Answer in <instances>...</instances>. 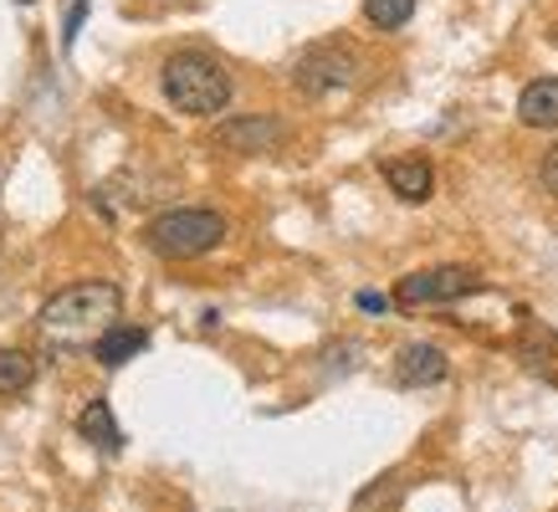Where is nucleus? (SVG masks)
Here are the masks:
<instances>
[{
    "instance_id": "f257e3e1",
    "label": "nucleus",
    "mask_w": 558,
    "mask_h": 512,
    "mask_svg": "<svg viewBox=\"0 0 558 512\" xmlns=\"http://www.w3.org/2000/svg\"><path fill=\"white\" fill-rule=\"evenodd\" d=\"M119 313H123V292L113 282H77V288L57 292L36 313V324L57 349H77V343H98L108 328L119 324Z\"/></svg>"
},
{
    "instance_id": "f03ea898",
    "label": "nucleus",
    "mask_w": 558,
    "mask_h": 512,
    "mask_svg": "<svg viewBox=\"0 0 558 512\" xmlns=\"http://www.w3.org/2000/svg\"><path fill=\"white\" fill-rule=\"evenodd\" d=\"M159 87H165V98L174 102V113H190V119H216V113H226V102L236 93L231 72L220 68L216 57H205V51H174V57H165Z\"/></svg>"
},
{
    "instance_id": "7ed1b4c3",
    "label": "nucleus",
    "mask_w": 558,
    "mask_h": 512,
    "mask_svg": "<svg viewBox=\"0 0 558 512\" xmlns=\"http://www.w3.org/2000/svg\"><path fill=\"white\" fill-rule=\"evenodd\" d=\"M144 241H149V252L165 256V261H190V256L216 252L220 241H226V216L201 210V205H174V210H159V216L144 225Z\"/></svg>"
},
{
    "instance_id": "20e7f679",
    "label": "nucleus",
    "mask_w": 558,
    "mask_h": 512,
    "mask_svg": "<svg viewBox=\"0 0 558 512\" xmlns=\"http://www.w3.org/2000/svg\"><path fill=\"white\" fill-rule=\"evenodd\" d=\"M354 83H359V51L343 47V41H318V47H307L292 62V87L303 98H333V93Z\"/></svg>"
},
{
    "instance_id": "39448f33",
    "label": "nucleus",
    "mask_w": 558,
    "mask_h": 512,
    "mask_svg": "<svg viewBox=\"0 0 558 512\" xmlns=\"http://www.w3.org/2000/svg\"><path fill=\"white\" fill-rule=\"evenodd\" d=\"M482 292V277L472 267H425V272L400 277L395 288V303L400 307H440V303H461Z\"/></svg>"
},
{
    "instance_id": "423d86ee",
    "label": "nucleus",
    "mask_w": 558,
    "mask_h": 512,
    "mask_svg": "<svg viewBox=\"0 0 558 512\" xmlns=\"http://www.w3.org/2000/svg\"><path fill=\"white\" fill-rule=\"evenodd\" d=\"M216 144L231 154H271L288 144V123L271 113H236V119L216 123Z\"/></svg>"
},
{
    "instance_id": "0eeeda50",
    "label": "nucleus",
    "mask_w": 558,
    "mask_h": 512,
    "mask_svg": "<svg viewBox=\"0 0 558 512\" xmlns=\"http://www.w3.org/2000/svg\"><path fill=\"white\" fill-rule=\"evenodd\" d=\"M446 354H440L436 343H405L400 358H395V379L405 385V390H425V385H440L446 379Z\"/></svg>"
},
{
    "instance_id": "6e6552de",
    "label": "nucleus",
    "mask_w": 558,
    "mask_h": 512,
    "mask_svg": "<svg viewBox=\"0 0 558 512\" xmlns=\"http://www.w3.org/2000/svg\"><path fill=\"white\" fill-rule=\"evenodd\" d=\"M385 180H389V190H395L400 200H410V205L430 200V190H436V170H430V159H421V154L385 159Z\"/></svg>"
},
{
    "instance_id": "1a4fd4ad",
    "label": "nucleus",
    "mask_w": 558,
    "mask_h": 512,
    "mask_svg": "<svg viewBox=\"0 0 558 512\" xmlns=\"http://www.w3.org/2000/svg\"><path fill=\"white\" fill-rule=\"evenodd\" d=\"M518 123L523 129H558V77H533L518 93Z\"/></svg>"
},
{
    "instance_id": "9d476101",
    "label": "nucleus",
    "mask_w": 558,
    "mask_h": 512,
    "mask_svg": "<svg viewBox=\"0 0 558 512\" xmlns=\"http://www.w3.org/2000/svg\"><path fill=\"white\" fill-rule=\"evenodd\" d=\"M144 349H149V333H144V328H134V324H113L98 343H93V358H98L102 369H119V364H129V358L144 354Z\"/></svg>"
},
{
    "instance_id": "9b49d317",
    "label": "nucleus",
    "mask_w": 558,
    "mask_h": 512,
    "mask_svg": "<svg viewBox=\"0 0 558 512\" xmlns=\"http://www.w3.org/2000/svg\"><path fill=\"white\" fill-rule=\"evenodd\" d=\"M77 430H83L93 446H102V451H119L123 446V430H119V420H113L108 400H93V405L77 415Z\"/></svg>"
},
{
    "instance_id": "f8f14e48",
    "label": "nucleus",
    "mask_w": 558,
    "mask_h": 512,
    "mask_svg": "<svg viewBox=\"0 0 558 512\" xmlns=\"http://www.w3.org/2000/svg\"><path fill=\"white\" fill-rule=\"evenodd\" d=\"M36 385V364L16 349H0V394H26Z\"/></svg>"
},
{
    "instance_id": "ddd939ff",
    "label": "nucleus",
    "mask_w": 558,
    "mask_h": 512,
    "mask_svg": "<svg viewBox=\"0 0 558 512\" xmlns=\"http://www.w3.org/2000/svg\"><path fill=\"white\" fill-rule=\"evenodd\" d=\"M364 16H369V26H379V32H400V26H410V16H415V0H364Z\"/></svg>"
},
{
    "instance_id": "4468645a",
    "label": "nucleus",
    "mask_w": 558,
    "mask_h": 512,
    "mask_svg": "<svg viewBox=\"0 0 558 512\" xmlns=\"http://www.w3.org/2000/svg\"><path fill=\"white\" fill-rule=\"evenodd\" d=\"M523 354H527V364H548V358H554V354H558V339H554V333H548V328H538V324H527Z\"/></svg>"
},
{
    "instance_id": "2eb2a0df",
    "label": "nucleus",
    "mask_w": 558,
    "mask_h": 512,
    "mask_svg": "<svg viewBox=\"0 0 558 512\" xmlns=\"http://www.w3.org/2000/svg\"><path fill=\"white\" fill-rule=\"evenodd\" d=\"M83 21H87V0H72V5H68V21H62V47H72V41H77Z\"/></svg>"
},
{
    "instance_id": "dca6fc26",
    "label": "nucleus",
    "mask_w": 558,
    "mask_h": 512,
    "mask_svg": "<svg viewBox=\"0 0 558 512\" xmlns=\"http://www.w3.org/2000/svg\"><path fill=\"white\" fill-rule=\"evenodd\" d=\"M538 180H543V190H548V195H558V144H554V149H548V154H543Z\"/></svg>"
},
{
    "instance_id": "f3484780",
    "label": "nucleus",
    "mask_w": 558,
    "mask_h": 512,
    "mask_svg": "<svg viewBox=\"0 0 558 512\" xmlns=\"http://www.w3.org/2000/svg\"><path fill=\"white\" fill-rule=\"evenodd\" d=\"M359 307H364V313H385L389 297H379V292H359Z\"/></svg>"
},
{
    "instance_id": "a211bd4d",
    "label": "nucleus",
    "mask_w": 558,
    "mask_h": 512,
    "mask_svg": "<svg viewBox=\"0 0 558 512\" xmlns=\"http://www.w3.org/2000/svg\"><path fill=\"white\" fill-rule=\"evenodd\" d=\"M16 5H36V0H16Z\"/></svg>"
}]
</instances>
